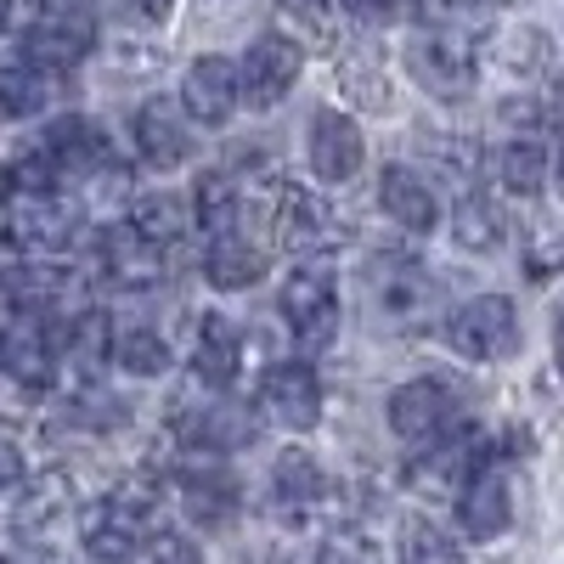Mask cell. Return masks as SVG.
<instances>
[{
  "label": "cell",
  "instance_id": "17",
  "mask_svg": "<svg viewBox=\"0 0 564 564\" xmlns=\"http://www.w3.org/2000/svg\"><path fill=\"white\" fill-rule=\"evenodd\" d=\"M204 276L215 282V289H226V294L254 289V282L265 276V254L243 238V231H215L209 249H204Z\"/></svg>",
  "mask_w": 564,
  "mask_h": 564
},
{
  "label": "cell",
  "instance_id": "8",
  "mask_svg": "<svg viewBox=\"0 0 564 564\" xmlns=\"http://www.w3.org/2000/svg\"><path fill=\"white\" fill-rule=\"evenodd\" d=\"M300 68H305V57H300L294 40L260 34V40L249 45V57H243V97H249V108H276V102L294 90Z\"/></svg>",
  "mask_w": 564,
  "mask_h": 564
},
{
  "label": "cell",
  "instance_id": "33",
  "mask_svg": "<svg viewBox=\"0 0 564 564\" xmlns=\"http://www.w3.org/2000/svg\"><path fill=\"white\" fill-rule=\"evenodd\" d=\"M322 564H379V536L367 525H334L322 542Z\"/></svg>",
  "mask_w": 564,
  "mask_h": 564
},
{
  "label": "cell",
  "instance_id": "10",
  "mask_svg": "<svg viewBox=\"0 0 564 564\" xmlns=\"http://www.w3.org/2000/svg\"><path fill=\"white\" fill-rule=\"evenodd\" d=\"M7 243L34 254V260H52L74 243V209L52 204V198H18L7 209Z\"/></svg>",
  "mask_w": 564,
  "mask_h": 564
},
{
  "label": "cell",
  "instance_id": "37",
  "mask_svg": "<svg viewBox=\"0 0 564 564\" xmlns=\"http://www.w3.org/2000/svg\"><path fill=\"white\" fill-rule=\"evenodd\" d=\"M153 564H204V553L193 547V536H181V531H164L153 542Z\"/></svg>",
  "mask_w": 564,
  "mask_h": 564
},
{
  "label": "cell",
  "instance_id": "20",
  "mask_svg": "<svg viewBox=\"0 0 564 564\" xmlns=\"http://www.w3.org/2000/svg\"><path fill=\"white\" fill-rule=\"evenodd\" d=\"M282 238H289L294 249L334 243L339 220H334V209H327V198H316L311 186H289V193H282Z\"/></svg>",
  "mask_w": 564,
  "mask_h": 564
},
{
  "label": "cell",
  "instance_id": "31",
  "mask_svg": "<svg viewBox=\"0 0 564 564\" xmlns=\"http://www.w3.org/2000/svg\"><path fill=\"white\" fill-rule=\"evenodd\" d=\"M401 564H463V547L435 520H406L401 525Z\"/></svg>",
  "mask_w": 564,
  "mask_h": 564
},
{
  "label": "cell",
  "instance_id": "34",
  "mask_svg": "<svg viewBox=\"0 0 564 564\" xmlns=\"http://www.w3.org/2000/svg\"><path fill=\"white\" fill-rule=\"evenodd\" d=\"M198 215L215 226V231H231V215H238V193H231V175H204L198 181Z\"/></svg>",
  "mask_w": 564,
  "mask_h": 564
},
{
  "label": "cell",
  "instance_id": "5",
  "mask_svg": "<svg viewBox=\"0 0 564 564\" xmlns=\"http://www.w3.org/2000/svg\"><path fill=\"white\" fill-rule=\"evenodd\" d=\"M282 322L294 327V339L322 350L327 339L339 334V294L322 271H294L282 282Z\"/></svg>",
  "mask_w": 564,
  "mask_h": 564
},
{
  "label": "cell",
  "instance_id": "36",
  "mask_svg": "<svg viewBox=\"0 0 564 564\" xmlns=\"http://www.w3.org/2000/svg\"><path fill=\"white\" fill-rule=\"evenodd\" d=\"M339 7L361 23V29H390L406 18V0H339Z\"/></svg>",
  "mask_w": 564,
  "mask_h": 564
},
{
  "label": "cell",
  "instance_id": "11",
  "mask_svg": "<svg viewBox=\"0 0 564 564\" xmlns=\"http://www.w3.org/2000/svg\"><path fill=\"white\" fill-rule=\"evenodd\" d=\"M79 542L97 564H124L135 558L141 547V508H130L124 497H108V502H90L85 520H79Z\"/></svg>",
  "mask_w": 564,
  "mask_h": 564
},
{
  "label": "cell",
  "instance_id": "42",
  "mask_svg": "<svg viewBox=\"0 0 564 564\" xmlns=\"http://www.w3.org/2000/svg\"><path fill=\"white\" fill-rule=\"evenodd\" d=\"M0 193H7V175H0Z\"/></svg>",
  "mask_w": 564,
  "mask_h": 564
},
{
  "label": "cell",
  "instance_id": "30",
  "mask_svg": "<svg viewBox=\"0 0 564 564\" xmlns=\"http://www.w3.org/2000/svg\"><path fill=\"white\" fill-rule=\"evenodd\" d=\"M45 108V79L34 63H7L0 68V119H34Z\"/></svg>",
  "mask_w": 564,
  "mask_h": 564
},
{
  "label": "cell",
  "instance_id": "14",
  "mask_svg": "<svg viewBox=\"0 0 564 564\" xmlns=\"http://www.w3.org/2000/svg\"><path fill=\"white\" fill-rule=\"evenodd\" d=\"M457 520L475 542H497L513 525V497H508L502 468H480V475L457 491Z\"/></svg>",
  "mask_w": 564,
  "mask_h": 564
},
{
  "label": "cell",
  "instance_id": "18",
  "mask_svg": "<svg viewBox=\"0 0 564 564\" xmlns=\"http://www.w3.org/2000/svg\"><path fill=\"white\" fill-rule=\"evenodd\" d=\"M135 148H141V159H148L153 170H175L181 159H186V124L175 119V108L159 97V102H141L135 108Z\"/></svg>",
  "mask_w": 564,
  "mask_h": 564
},
{
  "label": "cell",
  "instance_id": "41",
  "mask_svg": "<svg viewBox=\"0 0 564 564\" xmlns=\"http://www.w3.org/2000/svg\"><path fill=\"white\" fill-rule=\"evenodd\" d=\"M135 7L148 12V18H164V12H170V0H135Z\"/></svg>",
  "mask_w": 564,
  "mask_h": 564
},
{
  "label": "cell",
  "instance_id": "35",
  "mask_svg": "<svg viewBox=\"0 0 564 564\" xmlns=\"http://www.w3.org/2000/svg\"><path fill=\"white\" fill-rule=\"evenodd\" d=\"M276 12L289 18L300 34H311V40H327V0H276Z\"/></svg>",
  "mask_w": 564,
  "mask_h": 564
},
{
  "label": "cell",
  "instance_id": "19",
  "mask_svg": "<svg viewBox=\"0 0 564 564\" xmlns=\"http://www.w3.org/2000/svg\"><path fill=\"white\" fill-rule=\"evenodd\" d=\"M45 153H52L63 170H108L119 159H108V135L90 124L85 113H68L45 130Z\"/></svg>",
  "mask_w": 564,
  "mask_h": 564
},
{
  "label": "cell",
  "instance_id": "12",
  "mask_svg": "<svg viewBox=\"0 0 564 564\" xmlns=\"http://www.w3.org/2000/svg\"><path fill=\"white\" fill-rule=\"evenodd\" d=\"M361 159H367V141H361L356 119L322 108L311 119V170H316V181H350L361 170Z\"/></svg>",
  "mask_w": 564,
  "mask_h": 564
},
{
  "label": "cell",
  "instance_id": "22",
  "mask_svg": "<svg viewBox=\"0 0 564 564\" xmlns=\"http://www.w3.org/2000/svg\"><path fill=\"white\" fill-rule=\"evenodd\" d=\"M108 271L119 289H159V276H164V254L159 243H148L135 226L124 231H108Z\"/></svg>",
  "mask_w": 564,
  "mask_h": 564
},
{
  "label": "cell",
  "instance_id": "23",
  "mask_svg": "<svg viewBox=\"0 0 564 564\" xmlns=\"http://www.w3.org/2000/svg\"><path fill=\"white\" fill-rule=\"evenodd\" d=\"M271 497H276L282 508L300 513V508H311V502L327 497V475L316 468L311 452L289 446V452H276V463H271Z\"/></svg>",
  "mask_w": 564,
  "mask_h": 564
},
{
  "label": "cell",
  "instance_id": "32",
  "mask_svg": "<svg viewBox=\"0 0 564 564\" xmlns=\"http://www.w3.org/2000/svg\"><path fill=\"white\" fill-rule=\"evenodd\" d=\"M130 226L141 231L148 243H159V249H170L181 231H186V215H181V198H170V193H159V198H135V209H130Z\"/></svg>",
  "mask_w": 564,
  "mask_h": 564
},
{
  "label": "cell",
  "instance_id": "13",
  "mask_svg": "<svg viewBox=\"0 0 564 564\" xmlns=\"http://www.w3.org/2000/svg\"><path fill=\"white\" fill-rule=\"evenodd\" d=\"M486 452H491L486 430H480V423H468V430H457V435H441L412 475H417V486H468L486 468Z\"/></svg>",
  "mask_w": 564,
  "mask_h": 564
},
{
  "label": "cell",
  "instance_id": "9",
  "mask_svg": "<svg viewBox=\"0 0 564 564\" xmlns=\"http://www.w3.org/2000/svg\"><path fill=\"white\" fill-rule=\"evenodd\" d=\"M0 367H7L12 384H23L29 395H45L57 384V345H52V334H45L34 316H18L7 334H0Z\"/></svg>",
  "mask_w": 564,
  "mask_h": 564
},
{
  "label": "cell",
  "instance_id": "3",
  "mask_svg": "<svg viewBox=\"0 0 564 564\" xmlns=\"http://www.w3.org/2000/svg\"><path fill=\"white\" fill-rule=\"evenodd\" d=\"M97 45V23L68 0H45V12L23 29V63L34 68H74Z\"/></svg>",
  "mask_w": 564,
  "mask_h": 564
},
{
  "label": "cell",
  "instance_id": "39",
  "mask_svg": "<svg viewBox=\"0 0 564 564\" xmlns=\"http://www.w3.org/2000/svg\"><path fill=\"white\" fill-rule=\"evenodd\" d=\"M553 361H558V372H564V305H558V316H553Z\"/></svg>",
  "mask_w": 564,
  "mask_h": 564
},
{
  "label": "cell",
  "instance_id": "1",
  "mask_svg": "<svg viewBox=\"0 0 564 564\" xmlns=\"http://www.w3.org/2000/svg\"><path fill=\"white\" fill-rule=\"evenodd\" d=\"M446 345L463 361H508L520 350V311L502 294H480L446 316Z\"/></svg>",
  "mask_w": 564,
  "mask_h": 564
},
{
  "label": "cell",
  "instance_id": "40",
  "mask_svg": "<svg viewBox=\"0 0 564 564\" xmlns=\"http://www.w3.org/2000/svg\"><path fill=\"white\" fill-rule=\"evenodd\" d=\"M553 186H558V198H564V130H558V148H553Z\"/></svg>",
  "mask_w": 564,
  "mask_h": 564
},
{
  "label": "cell",
  "instance_id": "25",
  "mask_svg": "<svg viewBox=\"0 0 564 564\" xmlns=\"http://www.w3.org/2000/svg\"><path fill=\"white\" fill-rule=\"evenodd\" d=\"M547 170H553V159L542 153V141H531V135L508 141V148L497 153V181H502V193H513V198H536L547 186Z\"/></svg>",
  "mask_w": 564,
  "mask_h": 564
},
{
  "label": "cell",
  "instance_id": "15",
  "mask_svg": "<svg viewBox=\"0 0 564 564\" xmlns=\"http://www.w3.org/2000/svg\"><path fill=\"white\" fill-rule=\"evenodd\" d=\"M379 204L390 220H401L406 231H435L441 226V198H435V186L423 181L412 164H390L379 175Z\"/></svg>",
  "mask_w": 564,
  "mask_h": 564
},
{
  "label": "cell",
  "instance_id": "4",
  "mask_svg": "<svg viewBox=\"0 0 564 564\" xmlns=\"http://www.w3.org/2000/svg\"><path fill=\"white\" fill-rule=\"evenodd\" d=\"M457 417V390L446 379H412L390 395V430L406 446H435Z\"/></svg>",
  "mask_w": 564,
  "mask_h": 564
},
{
  "label": "cell",
  "instance_id": "29",
  "mask_svg": "<svg viewBox=\"0 0 564 564\" xmlns=\"http://www.w3.org/2000/svg\"><path fill=\"white\" fill-rule=\"evenodd\" d=\"M452 238H457V249H475V254H491V249L502 243V209H497V204H486V198H475V193H468V198L457 204V215H452Z\"/></svg>",
  "mask_w": 564,
  "mask_h": 564
},
{
  "label": "cell",
  "instance_id": "27",
  "mask_svg": "<svg viewBox=\"0 0 564 564\" xmlns=\"http://www.w3.org/2000/svg\"><path fill=\"white\" fill-rule=\"evenodd\" d=\"M181 435H186V446H204V452H215V446H249L254 441V417L243 406L220 401V406L198 412L193 423H181Z\"/></svg>",
  "mask_w": 564,
  "mask_h": 564
},
{
  "label": "cell",
  "instance_id": "38",
  "mask_svg": "<svg viewBox=\"0 0 564 564\" xmlns=\"http://www.w3.org/2000/svg\"><path fill=\"white\" fill-rule=\"evenodd\" d=\"M12 486H23V452L0 435V497H7Z\"/></svg>",
  "mask_w": 564,
  "mask_h": 564
},
{
  "label": "cell",
  "instance_id": "16",
  "mask_svg": "<svg viewBox=\"0 0 564 564\" xmlns=\"http://www.w3.org/2000/svg\"><path fill=\"white\" fill-rule=\"evenodd\" d=\"M238 367H243V345H238V327L226 316H204L198 322V350H193V372L204 390H231L238 384Z\"/></svg>",
  "mask_w": 564,
  "mask_h": 564
},
{
  "label": "cell",
  "instance_id": "6",
  "mask_svg": "<svg viewBox=\"0 0 564 564\" xmlns=\"http://www.w3.org/2000/svg\"><path fill=\"white\" fill-rule=\"evenodd\" d=\"M243 102V63L231 57H198L181 79V108L198 124H226Z\"/></svg>",
  "mask_w": 564,
  "mask_h": 564
},
{
  "label": "cell",
  "instance_id": "21",
  "mask_svg": "<svg viewBox=\"0 0 564 564\" xmlns=\"http://www.w3.org/2000/svg\"><path fill=\"white\" fill-rule=\"evenodd\" d=\"M68 300V276L57 271V265H40V260H29V265H18L12 276H7V305H12V316H52L57 305Z\"/></svg>",
  "mask_w": 564,
  "mask_h": 564
},
{
  "label": "cell",
  "instance_id": "24",
  "mask_svg": "<svg viewBox=\"0 0 564 564\" xmlns=\"http://www.w3.org/2000/svg\"><path fill=\"white\" fill-rule=\"evenodd\" d=\"M181 502L204 525H231V513H238V486H231V475H220V468H186Z\"/></svg>",
  "mask_w": 564,
  "mask_h": 564
},
{
  "label": "cell",
  "instance_id": "28",
  "mask_svg": "<svg viewBox=\"0 0 564 564\" xmlns=\"http://www.w3.org/2000/svg\"><path fill=\"white\" fill-rule=\"evenodd\" d=\"M113 361L135 372V379H159L170 367V345L159 327H124V334H113Z\"/></svg>",
  "mask_w": 564,
  "mask_h": 564
},
{
  "label": "cell",
  "instance_id": "7",
  "mask_svg": "<svg viewBox=\"0 0 564 564\" xmlns=\"http://www.w3.org/2000/svg\"><path fill=\"white\" fill-rule=\"evenodd\" d=\"M260 406L276 423L300 430V435L316 430V417H322V384H316V372L305 361H271L265 379H260Z\"/></svg>",
  "mask_w": 564,
  "mask_h": 564
},
{
  "label": "cell",
  "instance_id": "2",
  "mask_svg": "<svg viewBox=\"0 0 564 564\" xmlns=\"http://www.w3.org/2000/svg\"><path fill=\"white\" fill-rule=\"evenodd\" d=\"M406 68L412 79L441 102H463L475 90V45L463 29H430L406 45Z\"/></svg>",
  "mask_w": 564,
  "mask_h": 564
},
{
  "label": "cell",
  "instance_id": "26",
  "mask_svg": "<svg viewBox=\"0 0 564 564\" xmlns=\"http://www.w3.org/2000/svg\"><path fill=\"white\" fill-rule=\"evenodd\" d=\"M430 276H423L412 260H390V271L379 276V311L384 316H395V322H412V316H423L430 311Z\"/></svg>",
  "mask_w": 564,
  "mask_h": 564
}]
</instances>
